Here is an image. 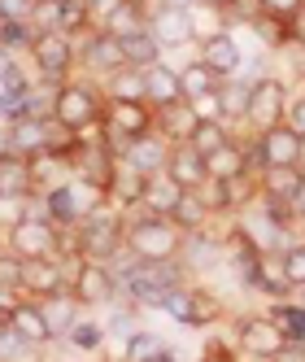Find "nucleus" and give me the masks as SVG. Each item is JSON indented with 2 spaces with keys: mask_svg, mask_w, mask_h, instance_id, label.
I'll return each mask as SVG.
<instances>
[{
  "mask_svg": "<svg viewBox=\"0 0 305 362\" xmlns=\"http://www.w3.org/2000/svg\"><path fill=\"white\" fill-rule=\"evenodd\" d=\"M122 245H126V231H122V218L109 214V205L88 214L79 223V236H74V253L88 257V262H109V257H118Z\"/></svg>",
  "mask_w": 305,
  "mask_h": 362,
  "instance_id": "obj_1",
  "label": "nucleus"
},
{
  "mask_svg": "<svg viewBox=\"0 0 305 362\" xmlns=\"http://www.w3.org/2000/svg\"><path fill=\"white\" fill-rule=\"evenodd\" d=\"M126 249H131L136 262H170L179 253V227L166 214H148L126 231Z\"/></svg>",
  "mask_w": 305,
  "mask_h": 362,
  "instance_id": "obj_2",
  "label": "nucleus"
},
{
  "mask_svg": "<svg viewBox=\"0 0 305 362\" xmlns=\"http://www.w3.org/2000/svg\"><path fill=\"white\" fill-rule=\"evenodd\" d=\"M100 122H105V144H131L140 136L152 132V122H157V110L148 105V100H109L105 114H100Z\"/></svg>",
  "mask_w": 305,
  "mask_h": 362,
  "instance_id": "obj_3",
  "label": "nucleus"
},
{
  "mask_svg": "<svg viewBox=\"0 0 305 362\" xmlns=\"http://www.w3.org/2000/svg\"><path fill=\"white\" fill-rule=\"evenodd\" d=\"M105 105H100L96 88L88 83H61L57 88V105H53V122H61L66 132H83V127H96Z\"/></svg>",
  "mask_w": 305,
  "mask_h": 362,
  "instance_id": "obj_4",
  "label": "nucleus"
},
{
  "mask_svg": "<svg viewBox=\"0 0 305 362\" xmlns=\"http://www.w3.org/2000/svg\"><path fill=\"white\" fill-rule=\"evenodd\" d=\"M9 245H13V253L22 257V262H31V257H53L61 249V231H57V223L48 214H27V218L13 223Z\"/></svg>",
  "mask_w": 305,
  "mask_h": 362,
  "instance_id": "obj_5",
  "label": "nucleus"
},
{
  "mask_svg": "<svg viewBox=\"0 0 305 362\" xmlns=\"http://www.w3.org/2000/svg\"><path fill=\"white\" fill-rule=\"evenodd\" d=\"M301 140H305V136H297L288 122H279V127H270V132H262V140L249 148V166H253V162H258L262 170H270V166H297Z\"/></svg>",
  "mask_w": 305,
  "mask_h": 362,
  "instance_id": "obj_6",
  "label": "nucleus"
},
{
  "mask_svg": "<svg viewBox=\"0 0 305 362\" xmlns=\"http://www.w3.org/2000/svg\"><path fill=\"white\" fill-rule=\"evenodd\" d=\"M258 132H270L288 118V88L284 79H258L253 83V100H249V114H244Z\"/></svg>",
  "mask_w": 305,
  "mask_h": 362,
  "instance_id": "obj_7",
  "label": "nucleus"
},
{
  "mask_svg": "<svg viewBox=\"0 0 305 362\" xmlns=\"http://www.w3.org/2000/svg\"><path fill=\"white\" fill-rule=\"evenodd\" d=\"M31 57H35V70H40V79H66V70H70V62H74V48H70V40L61 35V31H44V35H35V44H31Z\"/></svg>",
  "mask_w": 305,
  "mask_h": 362,
  "instance_id": "obj_8",
  "label": "nucleus"
},
{
  "mask_svg": "<svg viewBox=\"0 0 305 362\" xmlns=\"http://www.w3.org/2000/svg\"><path fill=\"white\" fill-rule=\"evenodd\" d=\"M48 122L53 118H9V132H5V148L13 158H35V153L48 148Z\"/></svg>",
  "mask_w": 305,
  "mask_h": 362,
  "instance_id": "obj_9",
  "label": "nucleus"
},
{
  "mask_svg": "<svg viewBox=\"0 0 305 362\" xmlns=\"http://www.w3.org/2000/svg\"><path fill=\"white\" fill-rule=\"evenodd\" d=\"M288 345V336H284V327H279L270 315H262V319H244L240 323V349L244 354H253V358H270V354H279Z\"/></svg>",
  "mask_w": 305,
  "mask_h": 362,
  "instance_id": "obj_10",
  "label": "nucleus"
},
{
  "mask_svg": "<svg viewBox=\"0 0 305 362\" xmlns=\"http://www.w3.org/2000/svg\"><path fill=\"white\" fill-rule=\"evenodd\" d=\"M148 31L162 48H174V44H192L196 31H192V9H170L162 5L157 13H148Z\"/></svg>",
  "mask_w": 305,
  "mask_h": 362,
  "instance_id": "obj_11",
  "label": "nucleus"
},
{
  "mask_svg": "<svg viewBox=\"0 0 305 362\" xmlns=\"http://www.w3.org/2000/svg\"><path fill=\"white\" fill-rule=\"evenodd\" d=\"M70 293L79 297L83 305H100V301H109L114 297V275L105 271V262H79V271H74L70 279Z\"/></svg>",
  "mask_w": 305,
  "mask_h": 362,
  "instance_id": "obj_12",
  "label": "nucleus"
},
{
  "mask_svg": "<svg viewBox=\"0 0 305 362\" xmlns=\"http://www.w3.org/2000/svg\"><path fill=\"white\" fill-rule=\"evenodd\" d=\"M22 288H27L35 301L53 297V293L66 288V267L57 257H31V262H22Z\"/></svg>",
  "mask_w": 305,
  "mask_h": 362,
  "instance_id": "obj_13",
  "label": "nucleus"
},
{
  "mask_svg": "<svg viewBox=\"0 0 305 362\" xmlns=\"http://www.w3.org/2000/svg\"><path fill=\"white\" fill-rule=\"evenodd\" d=\"M144 100L152 110H166V105H179L184 100V83H179V70H170L162 62H152L144 70Z\"/></svg>",
  "mask_w": 305,
  "mask_h": 362,
  "instance_id": "obj_14",
  "label": "nucleus"
},
{
  "mask_svg": "<svg viewBox=\"0 0 305 362\" xmlns=\"http://www.w3.org/2000/svg\"><path fill=\"white\" fill-rule=\"evenodd\" d=\"M166 175L174 179L179 188H201L205 184V158L192 148V144H170V158H166Z\"/></svg>",
  "mask_w": 305,
  "mask_h": 362,
  "instance_id": "obj_15",
  "label": "nucleus"
},
{
  "mask_svg": "<svg viewBox=\"0 0 305 362\" xmlns=\"http://www.w3.org/2000/svg\"><path fill=\"white\" fill-rule=\"evenodd\" d=\"M40 310H44L48 336H70V327L79 323V310H83V301L74 297L70 288H61V293H53V297H40Z\"/></svg>",
  "mask_w": 305,
  "mask_h": 362,
  "instance_id": "obj_16",
  "label": "nucleus"
},
{
  "mask_svg": "<svg viewBox=\"0 0 305 362\" xmlns=\"http://www.w3.org/2000/svg\"><path fill=\"white\" fill-rule=\"evenodd\" d=\"M262 197L266 201H288V205H297V197H301V188H305V170L301 166H270V170H262Z\"/></svg>",
  "mask_w": 305,
  "mask_h": 362,
  "instance_id": "obj_17",
  "label": "nucleus"
},
{
  "mask_svg": "<svg viewBox=\"0 0 305 362\" xmlns=\"http://www.w3.org/2000/svg\"><path fill=\"white\" fill-rule=\"evenodd\" d=\"M83 62H88L92 70H100V74H118V70L126 66L118 35H109V31H96V35L83 44Z\"/></svg>",
  "mask_w": 305,
  "mask_h": 362,
  "instance_id": "obj_18",
  "label": "nucleus"
},
{
  "mask_svg": "<svg viewBox=\"0 0 305 362\" xmlns=\"http://www.w3.org/2000/svg\"><path fill=\"white\" fill-rule=\"evenodd\" d=\"M201 62H205L214 74H222V79H232V74L240 70V48L232 35H210V40H201Z\"/></svg>",
  "mask_w": 305,
  "mask_h": 362,
  "instance_id": "obj_19",
  "label": "nucleus"
},
{
  "mask_svg": "<svg viewBox=\"0 0 305 362\" xmlns=\"http://www.w3.org/2000/svg\"><path fill=\"white\" fill-rule=\"evenodd\" d=\"M166 158H170V144L148 140V136H140V140H131V144L122 148V162H131L140 175H162L166 170Z\"/></svg>",
  "mask_w": 305,
  "mask_h": 362,
  "instance_id": "obj_20",
  "label": "nucleus"
},
{
  "mask_svg": "<svg viewBox=\"0 0 305 362\" xmlns=\"http://www.w3.org/2000/svg\"><path fill=\"white\" fill-rule=\"evenodd\" d=\"M205 175H210V179H236V175H249V148H240L236 140L218 144L210 158H205Z\"/></svg>",
  "mask_w": 305,
  "mask_h": 362,
  "instance_id": "obj_21",
  "label": "nucleus"
},
{
  "mask_svg": "<svg viewBox=\"0 0 305 362\" xmlns=\"http://www.w3.org/2000/svg\"><path fill=\"white\" fill-rule=\"evenodd\" d=\"M35 192V179H31V166L22 162V158H0V197H9V201H27Z\"/></svg>",
  "mask_w": 305,
  "mask_h": 362,
  "instance_id": "obj_22",
  "label": "nucleus"
},
{
  "mask_svg": "<svg viewBox=\"0 0 305 362\" xmlns=\"http://www.w3.org/2000/svg\"><path fill=\"white\" fill-rule=\"evenodd\" d=\"M152 127L162 132V140L188 144L192 127H196V114H192V105H188V100H179V105H166V110H157V122H152Z\"/></svg>",
  "mask_w": 305,
  "mask_h": 362,
  "instance_id": "obj_23",
  "label": "nucleus"
},
{
  "mask_svg": "<svg viewBox=\"0 0 305 362\" xmlns=\"http://www.w3.org/2000/svg\"><path fill=\"white\" fill-rule=\"evenodd\" d=\"M144 188H148V175H140L131 162H118V166H114L109 197H114L118 205H140V201H144Z\"/></svg>",
  "mask_w": 305,
  "mask_h": 362,
  "instance_id": "obj_24",
  "label": "nucleus"
},
{
  "mask_svg": "<svg viewBox=\"0 0 305 362\" xmlns=\"http://www.w3.org/2000/svg\"><path fill=\"white\" fill-rule=\"evenodd\" d=\"M118 44H122L126 66H136V70H148L152 62H162V44L152 40L148 27H144V31H131V35H118Z\"/></svg>",
  "mask_w": 305,
  "mask_h": 362,
  "instance_id": "obj_25",
  "label": "nucleus"
},
{
  "mask_svg": "<svg viewBox=\"0 0 305 362\" xmlns=\"http://www.w3.org/2000/svg\"><path fill=\"white\" fill-rule=\"evenodd\" d=\"M179 197H184V188L162 170V175H148V188H144V201L140 205H148L152 214H170L174 205H179Z\"/></svg>",
  "mask_w": 305,
  "mask_h": 362,
  "instance_id": "obj_26",
  "label": "nucleus"
},
{
  "mask_svg": "<svg viewBox=\"0 0 305 362\" xmlns=\"http://www.w3.org/2000/svg\"><path fill=\"white\" fill-rule=\"evenodd\" d=\"M174 227H188V231H201L205 227V218H210V205H205V197H201L196 188H184V197H179V205H174V210L166 214Z\"/></svg>",
  "mask_w": 305,
  "mask_h": 362,
  "instance_id": "obj_27",
  "label": "nucleus"
},
{
  "mask_svg": "<svg viewBox=\"0 0 305 362\" xmlns=\"http://www.w3.org/2000/svg\"><path fill=\"white\" fill-rule=\"evenodd\" d=\"M144 27H148L144 0H122L118 9L105 13V31H109V35H131V31H144Z\"/></svg>",
  "mask_w": 305,
  "mask_h": 362,
  "instance_id": "obj_28",
  "label": "nucleus"
},
{
  "mask_svg": "<svg viewBox=\"0 0 305 362\" xmlns=\"http://www.w3.org/2000/svg\"><path fill=\"white\" fill-rule=\"evenodd\" d=\"M9 323L27 336L31 345H44V341H53L48 336V323H44V310H40V301H18L13 305V315H9Z\"/></svg>",
  "mask_w": 305,
  "mask_h": 362,
  "instance_id": "obj_29",
  "label": "nucleus"
},
{
  "mask_svg": "<svg viewBox=\"0 0 305 362\" xmlns=\"http://www.w3.org/2000/svg\"><path fill=\"white\" fill-rule=\"evenodd\" d=\"M222 315V297L210 293V288H188V327H210L214 319Z\"/></svg>",
  "mask_w": 305,
  "mask_h": 362,
  "instance_id": "obj_30",
  "label": "nucleus"
},
{
  "mask_svg": "<svg viewBox=\"0 0 305 362\" xmlns=\"http://www.w3.org/2000/svg\"><path fill=\"white\" fill-rule=\"evenodd\" d=\"M232 136H227V127H222V118H196V127H192V136H188V144L201 153V158H210V153L218 148V144H227Z\"/></svg>",
  "mask_w": 305,
  "mask_h": 362,
  "instance_id": "obj_31",
  "label": "nucleus"
},
{
  "mask_svg": "<svg viewBox=\"0 0 305 362\" xmlns=\"http://www.w3.org/2000/svg\"><path fill=\"white\" fill-rule=\"evenodd\" d=\"M218 96H222V118H244L249 114V100H253V83H244V79H222L218 83Z\"/></svg>",
  "mask_w": 305,
  "mask_h": 362,
  "instance_id": "obj_32",
  "label": "nucleus"
},
{
  "mask_svg": "<svg viewBox=\"0 0 305 362\" xmlns=\"http://www.w3.org/2000/svg\"><path fill=\"white\" fill-rule=\"evenodd\" d=\"M48 218H53V223H66V227H79V223H83V214H79V201H74L70 184H61V188H48Z\"/></svg>",
  "mask_w": 305,
  "mask_h": 362,
  "instance_id": "obj_33",
  "label": "nucleus"
},
{
  "mask_svg": "<svg viewBox=\"0 0 305 362\" xmlns=\"http://www.w3.org/2000/svg\"><path fill=\"white\" fill-rule=\"evenodd\" d=\"M179 83H184V100H188V96H201V92H214L222 83V74H214L205 62H192V66L179 70Z\"/></svg>",
  "mask_w": 305,
  "mask_h": 362,
  "instance_id": "obj_34",
  "label": "nucleus"
},
{
  "mask_svg": "<svg viewBox=\"0 0 305 362\" xmlns=\"http://www.w3.org/2000/svg\"><path fill=\"white\" fill-rule=\"evenodd\" d=\"M109 100H144V70L122 66L118 74H109Z\"/></svg>",
  "mask_w": 305,
  "mask_h": 362,
  "instance_id": "obj_35",
  "label": "nucleus"
},
{
  "mask_svg": "<svg viewBox=\"0 0 305 362\" xmlns=\"http://www.w3.org/2000/svg\"><path fill=\"white\" fill-rule=\"evenodd\" d=\"M92 27V5L88 0H61V18H57V31L61 35H79Z\"/></svg>",
  "mask_w": 305,
  "mask_h": 362,
  "instance_id": "obj_36",
  "label": "nucleus"
},
{
  "mask_svg": "<svg viewBox=\"0 0 305 362\" xmlns=\"http://www.w3.org/2000/svg\"><path fill=\"white\" fill-rule=\"evenodd\" d=\"M253 31L262 35L266 48H284V44L292 40V22H288V18H279V13H262L258 22H253Z\"/></svg>",
  "mask_w": 305,
  "mask_h": 362,
  "instance_id": "obj_37",
  "label": "nucleus"
},
{
  "mask_svg": "<svg viewBox=\"0 0 305 362\" xmlns=\"http://www.w3.org/2000/svg\"><path fill=\"white\" fill-rule=\"evenodd\" d=\"M270 319L284 327L288 341L305 345V301H301V305H275V310H270Z\"/></svg>",
  "mask_w": 305,
  "mask_h": 362,
  "instance_id": "obj_38",
  "label": "nucleus"
},
{
  "mask_svg": "<svg viewBox=\"0 0 305 362\" xmlns=\"http://www.w3.org/2000/svg\"><path fill=\"white\" fill-rule=\"evenodd\" d=\"M279 262H284V275H288L292 288H305V245L279 249Z\"/></svg>",
  "mask_w": 305,
  "mask_h": 362,
  "instance_id": "obj_39",
  "label": "nucleus"
},
{
  "mask_svg": "<svg viewBox=\"0 0 305 362\" xmlns=\"http://www.w3.org/2000/svg\"><path fill=\"white\" fill-rule=\"evenodd\" d=\"M188 257L196 267H210L214 257H222V245H214V240H205L201 231H188Z\"/></svg>",
  "mask_w": 305,
  "mask_h": 362,
  "instance_id": "obj_40",
  "label": "nucleus"
},
{
  "mask_svg": "<svg viewBox=\"0 0 305 362\" xmlns=\"http://www.w3.org/2000/svg\"><path fill=\"white\" fill-rule=\"evenodd\" d=\"M222 18H227V22H249V27H253V22L262 18V0H227V5H222Z\"/></svg>",
  "mask_w": 305,
  "mask_h": 362,
  "instance_id": "obj_41",
  "label": "nucleus"
},
{
  "mask_svg": "<svg viewBox=\"0 0 305 362\" xmlns=\"http://www.w3.org/2000/svg\"><path fill=\"white\" fill-rule=\"evenodd\" d=\"M188 105H192L196 118H222V96H218V88L214 92H201V96H188Z\"/></svg>",
  "mask_w": 305,
  "mask_h": 362,
  "instance_id": "obj_42",
  "label": "nucleus"
},
{
  "mask_svg": "<svg viewBox=\"0 0 305 362\" xmlns=\"http://www.w3.org/2000/svg\"><path fill=\"white\" fill-rule=\"evenodd\" d=\"M157 349H162V341H157V336L140 332V336H131V341H126V362H144L148 354H157Z\"/></svg>",
  "mask_w": 305,
  "mask_h": 362,
  "instance_id": "obj_43",
  "label": "nucleus"
},
{
  "mask_svg": "<svg viewBox=\"0 0 305 362\" xmlns=\"http://www.w3.org/2000/svg\"><path fill=\"white\" fill-rule=\"evenodd\" d=\"M0 288H22V257L0 253Z\"/></svg>",
  "mask_w": 305,
  "mask_h": 362,
  "instance_id": "obj_44",
  "label": "nucleus"
},
{
  "mask_svg": "<svg viewBox=\"0 0 305 362\" xmlns=\"http://www.w3.org/2000/svg\"><path fill=\"white\" fill-rule=\"evenodd\" d=\"M35 0H0V18L5 22H31Z\"/></svg>",
  "mask_w": 305,
  "mask_h": 362,
  "instance_id": "obj_45",
  "label": "nucleus"
},
{
  "mask_svg": "<svg viewBox=\"0 0 305 362\" xmlns=\"http://www.w3.org/2000/svg\"><path fill=\"white\" fill-rule=\"evenodd\" d=\"M70 341L79 345V349H96V345H100V327H96V323H74V327H70Z\"/></svg>",
  "mask_w": 305,
  "mask_h": 362,
  "instance_id": "obj_46",
  "label": "nucleus"
},
{
  "mask_svg": "<svg viewBox=\"0 0 305 362\" xmlns=\"http://www.w3.org/2000/svg\"><path fill=\"white\" fill-rule=\"evenodd\" d=\"M305 0H262V13H279V18H292Z\"/></svg>",
  "mask_w": 305,
  "mask_h": 362,
  "instance_id": "obj_47",
  "label": "nucleus"
},
{
  "mask_svg": "<svg viewBox=\"0 0 305 362\" xmlns=\"http://www.w3.org/2000/svg\"><path fill=\"white\" fill-rule=\"evenodd\" d=\"M284 122L292 127L297 136H305V96H301V100H292V105H288V118H284Z\"/></svg>",
  "mask_w": 305,
  "mask_h": 362,
  "instance_id": "obj_48",
  "label": "nucleus"
},
{
  "mask_svg": "<svg viewBox=\"0 0 305 362\" xmlns=\"http://www.w3.org/2000/svg\"><path fill=\"white\" fill-rule=\"evenodd\" d=\"M266 362H305V345H297V341H288L279 354H270Z\"/></svg>",
  "mask_w": 305,
  "mask_h": 362,
  "instance_id": "obj_49",
  "label": "nucleus"
},
{
  "mask_svg": "<svg viewBox=\"0 0 305 362\" xmlns=\"http://www.w3.org/2000/svg\"><path fill=\"white\" fill-rule=\"evenodd\" d=\"M288 22H292V44H297V48H305V5H301Z\"/></svg>",
  "mask_w": 305,
  "mask_h": 362,
  "instance_id": "obj_50",
  "label": "nucleus"
},
{
  "mask_svg": "<svg viewBox=\"0 0 305 362\" xmlns=\"http://www.w3.org/2000/svg\"><path fill=\"white\" fill-rule=\"evenodd\" d=\"M88 5H92V13H109V9L122 5V0H88Z\"/></svg>",
  "mask_w": 305,
  "mask_h": 362,
  "instance_id": "obj_51",
  "label": "nucleus"
},
{
  "mask_svg": "<svg viewBox=\"0 0 305 362\" xmlns=\"http://www.w3.org/2000/svg\"><path fill=\"white\" fill-rule=\"evenodd\" d=\"M144 362H174V358H170V349H166V345H162V349H157V354H148V358H144Z\"/></svg>",
  "mask_w": 305,
  "mask_h": 362,
  "instance_id": "obj_52",
  "label": "nucleus"
},
{
  "mask_svg": "<svg viewBox=\"0 0 305 362\" xmlns=\"http://www.w3.org/2000/svg\"><path fill=\"white\" fill-rule=\"evenodd\" d=\"M218 349H222V345H210V358H205V362H232V354H218Z\"/></svg>",
  "mask_w": 305,
  "mask_h": 362,
  "instance_id": "obj_53",
  "label": "nucleus"
},
{
  "mask_svg": "<svg viewBox=\"0 0 305 362\" xmlns=\"http://www.w3.org/2000/svg\"><path fill=\"white\" fill-rule=\"evenodd\" d=\"M162 5H170V9H192V5H201V0H162Z\"/></svg>",
  "mask_w": 305,
  "mask_h": 362,
  "instance_id": "obj_54",
  "label": "nucleus"
},
{
  "mask_svg": "<svg viewBox=\"0 0 305 362\" xmlns=\"http://www.w3.org/2000/svg\"><path fill=\"white\" fill-rule=\"evenodd\" d=\"M201 5H214V9H222V5H227V0H201Z\"/></svg>",
  "mask_w": 305,
  "mask_h": 362,
  "instance_id": "obj_55",
  "label": "nucleus"
},
{
  "mask_svg": "<svg viewBox=\"0 0 305 362\" xmlns=\"http://www.w3.org/2000/svg\"><path fill=\"white\" fill-rule=\"evenodd\" d=\"M0 253H5V236H0Z\"/></svg>",
  "mask_w": 305,
  "mask_h": 362,
  "instance_id": "obj_56",
  "label": "nucleus"
},
{
  "mask_svg": "<svg viewBox=\"0 0 305 362\" xmlns=\"http://www.w3.org/2000/svg\"><path fill=\"white\" fill-rule=\"evenodd\" d=\"M0 31H5V18H0Z\"/></svg>",
  "mask_w": 305,
  "mask_h": 362,
  "instance_id": "obj_57",
  "label": "nucleus"
},
{
  "mask_svg": "<svg viewBox=\"0 0 305 362\" xmlns=\"http://www.w3.org/2000/svg\"><path fill=\"white\" fill-rule=\"evenodd\" d=\"M301 227H305V214H301Z\"/></svg>",
  "mask_w": 305,
  "mask_h": 362,
  "instance_id": "obj_58",
  "label": "nucleus"
}]
</instances>
